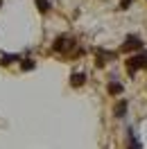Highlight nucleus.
<instances>
[{"label": "nucleus", "mask_w": 147, "mask_h": 149, "mask_svg": "<svg viewBox=\"0 0 147 149\" xmlns=\"http://www.w3.org/2000/svg\"><path fill=\"white\" fill-rule=\"evenodd\" d=\"M127 70L129 74L134 77V74L138 72V70H143V68H147V52H143V54H134V56H129L127 61Z\"/></svg>", "instance_id": "obj_1"}, {"label": "nucleus", "mask_w": 147, "mask_h": 149, "mask_svg": "<svg viewBox=\"0 0 147 149\" xmlns=\"http://www.w3.org/2000/svg\"><path fill=\"white\" fill-rule=\"evenodd\" d=\"M73 45H75V41L70 36H57V41H55L57 52H68V50H73Z\"/></svg>", "instance_id": "obj_2"}, {"label": "nucleus", "mask_w": 147, "mask_h": 149, "mask_svg": "<svg viewBox=\"0 0 147 149\" xmlns=\"http://www.w3.org/2000/svg\"><path fill=\"white\" fill-rule=\"evenodd\" d=\"M143 47V41H140V36H136V34H131V36H127V41L122 43V52H129V50H140Z\"/></svg>", "instance_id": "obj_3"}, {"label": "nucleus", "mask_w": 147, "mask_h": 149, "mask_svg": "<svg viewBox=\"0 0 147 149\" xmlns=\"http://www.w3.org/2000/svg\"><path fill=\"white\" fill-rule=\"evenodd\" d=\"M84 81H86V74H84V72H73V77H70V86L79 88V86H84Z\"/></svg>", "instance_id": "obj_4"}, {"label": "nucleus", "mask_w": 147, "mask_h": 149, "mask_svg": "<svg viewBox=\"0 0 147 149\" xmlns=\"http://www.w3.org/2000/svg\"><path fill=\"white\" fill-rule=\"evenodd\" d=\"M122 91H125V86L120 84V81H111L109 84V95H120Z\"/></svg>", "instance_id": "obj_5"}, {"label": "nucleus", "mask_w": 147, "mask_h": 149, "mask_svg": "<svg viewBox=\"0 0 147 149\" xmlns=\"http://www.w3.org/2000/svg\"><path fill=\"white\" fill-rule=\"evenodd\" d=\"M14 61H18V56H16V54H2V56H0V63H2V65H9V63H14Z\"/></svg>", "instance_id": "obj_6"}, {"label": "nucleus", "mask_w": 147, "mask_h": 149, "mask_svg": "<svg viewBox=\"0 0 147 149\" xmlns=\"http://www.w3.org/2000/svg\"><path fill=\"white\" fill-rule=\"evenodd\" d=\"M116 115H118V118H122V115H125V113H127V102H120V104H116Z\"/></svg>", "instance_id": "obj_7"}, {"label": "nucleus", "mask_w": 147, "mask_h": 149, "mask_svg": "<svg viewBox=\"0 0 147 149\" xmlns=\"http://www.w3.org/2000/svg\"><path fill=\"white\" fill-rule=\"evenodd\" d=\"M36 7L41 14H46V11H50V2L48 0H36Z\"/></svg>", "instance_id": "obj_8"}, {"label": "nucleus", "mask_w": 147, "mask_h": 149, "mask_svg": "<svg viewBox=\"0 0 147 149\" xmlns=\"http://www.w3.org/2000/svg\"><path fill=\"white\" fill-rule=\"evenodd\" d=\"M34 61H32V59H25V61H23V63H20V68H23V70H34Z\"/></svg>", "instance_id": "obj_9"}, {"label": "nucleus", "mask_w": 147, "mask_h": 149, "mask_svg": "<svg viewBox=\"0 0 147 149\" xmlns=\"http://www.w3.org/2000/svg\"><path fill=\"white\" fill-rule=\"evenodd\" d=\"M131 2H134V0H120V9H129Z\"/></svg>", "instance_id": "obj_10"}]
</instances>
